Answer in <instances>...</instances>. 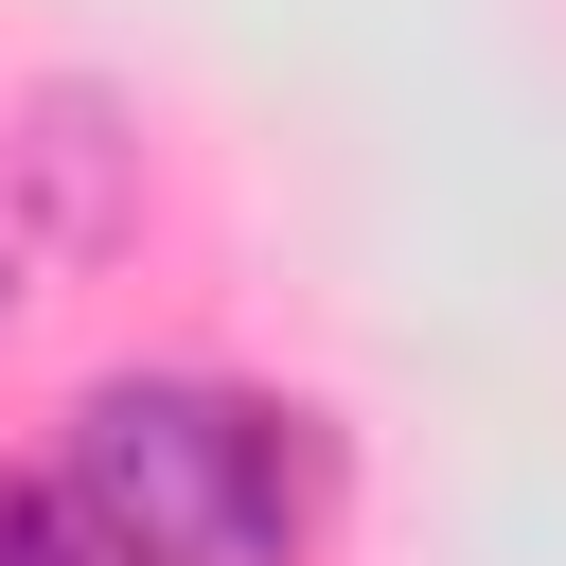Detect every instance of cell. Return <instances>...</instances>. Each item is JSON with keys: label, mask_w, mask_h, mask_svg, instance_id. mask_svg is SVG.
Returning <instances> with one entry per match:
<instances>
[{"label": "cell", "mask_w": 566, "mask_h": 566, "mask_svg": "<svg viewBox=\"0 0 566 566\" xmlns=\"http://www.w3.org/2000/svg\"><path fill=\"white\" fill-rule=\"evenodd\" d=\"M0 566H106V548H88V513L53 478H0Z\"/></svg>", "instance_id": "7a4b0ae2"}, {"label": "cell", "mask_w": 566, "mask_h": 566, "mask_svg": "<svg viewBox=\"0 0 566 566\" xmlns=\"http://www.w3.org/2000/svg\"><path fill=\"white\" fill-rule=\"evenodd\" d=\"M53 495L88 513L106 566H283L301 548V442H283V407H248L212 371H106L71 407Z\"/></svg>", "instance_id": "6da1fadb"}]
</instances>
